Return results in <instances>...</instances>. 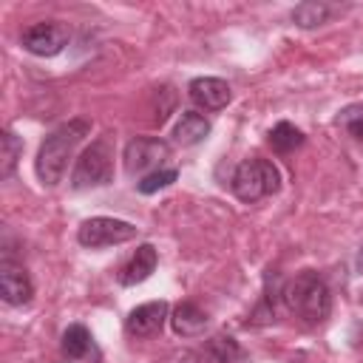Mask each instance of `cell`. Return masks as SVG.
I'll use <instances>...</instances> for the list:
<instances>
[{"label":"cell","mask_w":363,"mask_h":363,"mask_svg":"<svg viewBox=\"0 0 363 363\" xmlns=\"http://www.w3.org/2000/svg\"><path fill=\"white\" fill-rule=\"evenodd\" d=\"M156 264H159L156 247H153V244H139L136 252L130 255V261L119 269V284H122V286H136V284L147 281V278L153 275Z\"/></svg>","instance_id":"12"},{"label":"cell","mask_w":363,"mask_h":363,"mask_svg":"<svg viewBox=\"0 0 363 363\" xmlns=\"http://www.w3.org/2000/svg\"><path fill=\"white\" fill-rule=\"evenodd\" d=\"M139 227L122 218H111V216H94L85 218L77 230V241L88 250H102V247H113V244H125L130 238H136Z\"/></svg>","instance_id":"5"},{"label":"cell","mask_w":363,"mask_h":363,"mask_svg":"<svg viewBox=\"0 0 363 363\" xmlns=\"http://www.w3.org/2000/svg\"><path fill=\"white\" fill-rule=\"evenodd\" d=\"M0 298L9 306H23L34 298V284L28 269L9 255L0 261Z\"/></svg>","instance_id":"8"},{"label":"cell","mask_w":363,"mask_h":363,"mask_svg":"<svg viewBox=\"0 0 363 363\" xmlns=\"http://www.w3.org/2000/svg\"><path fill=\"white\" fill-rule=\"evenodd\" d=\"M230 187H233V193H235L241 201L252 204V201H258V199H267V196L278 193V187H281V173H278V167H275L269 159L252 156V159H244V162L235 167V173H233V179H230Z\"/></svg>","instance_id":"4"},{"label":"cell","mask_w":363,"mask_h":363,"mask_svg":"<svg viewBox=\"0 0 363 363\" xmlns=\"http://www.w3.org/2000/svg\"><path fill=\"white\" fill-rule=\"evenodd\" d=\"M164 320H167V303L150 301V303H142V306L128 312L125 332H128V337H153L162 332Z\"/></svg>","instance_id":"10"},{"label":"cell","mask_w":363,"mask_h":363,"mask_svg":"<svg viewBox=\"0 0 363 363\" xmlns=\"http://www.w3.org/2000/svg\"><path fill=\"white\" fill-rule=\"evenodd\" d=\"M170 326H173V332L182 335V337H196V335H201V332L207 329V312H201L193 301H184V303H179V306L173 309Z\"/></svg>","instance_id":"14"},{"label":"cell","mask_w":363,"mask_h":363,"mask_svg":"<svg viewBox=\"0 0 363 363\" xmlns=\"http://www.w3.org/2000/svg\"><path fill=\"white\" fill-rule=\"evenodd\" d=\"M176 179H179V170H176V167H159V170L142 176V179L136 182V190L145 193V196H150V193H156V190H162V187H170Z\"/></svg>","instance_id":"19"},{"label":"cell","mask_w":363,"mask_h":363,"mask_svg":"<svg viewBox=\"0 0 363 363\" xmlns=\"http://www.w3.org/2000/svg\"><path fill=\"white\" fill-rule=\"evenodd\" d=\"M269 145H272V150H278V153H289V150H295V147L303 145V133H301L295 125H289V122H278V125L269 130Z\"/></svg>","instance_id":"18"},{"label":"cell","mask_w":363,"mask_h":363,"mask_svg":"<svg viewBox=\"0 0 363 363\" xmlns=\"http://www.w3.org/2000/svg\"><path fill=\"white\" fill-rule=\"evenodd\" d=\"M111 179H113V136L102 133L79 153V159L71 170V187L74 190L102 187Z\"/></svg>","instance_id":"3"},{"label":"cell","mask_w":363,"mask_h":363,"mask_svg":"<svg viewBox=\"0 0 363 363\" xmlns=\"http://www.w3.org/2000/svg\"><path fill=\"white\" fill-rule=\"evenodd\" d=\"M357 269L363 272V244H360V252H357Z\"/></svg>","instance_id":"21"},{"label":"cell","mask_w":363,"mask_h":363,"mask_svg":"<svg viewBox=\"0 0 363 363\" xmlns=\"http://www.w3.org/2000/svg\"><path fill=\"white\" fill-rule=\"evenodd\" d=\"M337 122L363 145V105H349V108L337 116Z\"/></svg>","instance_id":"20"},{"label":"cell","mask_w":363,"mask_h":363,"mask_svg":"<svg viewBox=\"0 0 363 363\" xmlns=\"http://www.w3.org/2000/svg\"><path fill=\"white\" fill-rule=\"evenodd\" d=\"M179 363H250V354L230 335H213L201 349H190Z\"/></svg>","instance_id":"9"},{"label":"cell","mask_w":363,"mask_h":363,"mask_svg":"<svg viewBox=\"0 0 363 363\" xmlns=\"http://www.w3.org/2000/svg\"><path fill=\"white\" fill-rule=\"evenodd\" d=\"M68 45V28L57 20L34 23L23 31V48L34 57H54Z\"/></svg>","instance_id":"7"},{"label":"cell","mask_w":363,"mask_h":363,"mask_svg":"<svg viewBox=\"0 0 363 363\" xmlns=\"http://www.w3.org/2000/svg\"><path fill=\"white\" fill-rule=\"evenodd\" d=\"M91 352V332L82 323H71L62 332V354L68 360H82Z\"/></svg>","instance_id":"15"},{"label":"cell","mask_w":363,"mask_h":363,"mask_svg":"<svg viewBox=\"0 0 363 363\" xmlns=\"http://www.w3.org/2000/svg\"><path fill=\"white\" fill-rule=\"evenodd\" d=\"M281 301L295 318H301L309 326L323 323L332 312V289L315 269H303L295 278H289L281 289Z\"/></svg>","instance_id":"2"},{"label":"cell","mask_w":363,"mask_h":363,"mask_svg":"<svg viewBox=\"0 0 363 363\" xmlns=\"http://www.w3.org/2000/svg\"><path fill=\"white\" fill-rule=\"evenodd\" d=\"M207 133H210V119L199 111H182L179 122L173 125V142L182 147L199 145L201 139H207Z\"/></svg>","instance_id":"13"},{"label":"cell","mask_w":363,"mask_h":363,"mask_svg":"<svg viewBox=\"0 0 363 363\" xmlns=\"http://www.w3.org/2000/svg\"><path fill=\"white\" fill-rule=\"evenodd\" d=\"M88 130H91V122L88 119H71V122L54 128L43 139V145L37 150V159H34V170H37V179L45 187H54V184L62 182L65 167H68L77 145L88 136Z\"/></svg>","instance_id":"1"},{"label":"cell","mask_w":363,"mask_h":363,"mask_svg":"<svg viewBox=\"0 0 363 363\" xmlns=\"http://www.w3.org/2000/svg\"><path fill=\"white\" fill-rule=\"evenodd\" d=\"M329 14H332V9H329L326 3H315V0H309V3H301V6L292 9V23L301 26V28H315V26L326 23Z\"/></svg>","instance_id":"17"},{"label":"cell","mask_w":363,"mask_h":363,"mask_svg":"<svg viewBox=\"0 0 363 363\" xmlns=\"http://www.w3.org/2000/svg\"><path fill=\"white\" fill-rule=\"evenodd\" d=\"M23 156V139L14 130H3L0 133V176L9 179L17 167V159Z\"/></svg>","instance_id":"16"},{"label":"cell","mask_w":363,"mask_h":363,"mask_svg":"<svg viewBox=\"0 0 363 363\" xmlns=\"http://www.w3.org/2000/svg\"><path fill=\"white\" fill-rule=\"evenodd\" d=\"M187 94L204 111H221L233 99V91L221 77H196V79H190Z\"/></svg>","instance_id":"11"},{"label":"cell","mask_w":363,"mask_h":363,"mask_svg":"<svg viewBox=\"0 0 363 363\" xmlns=\"http://www.w3.org/2000/svg\"><path fill=\"white\" fill-rule=\"evenodd\" d=\"M170 156V145L159 136H133L128 145H125V170L130 176L136 173H153L164 164V159Z\"/></svg>","instance_id":"6"}]
</instances>
